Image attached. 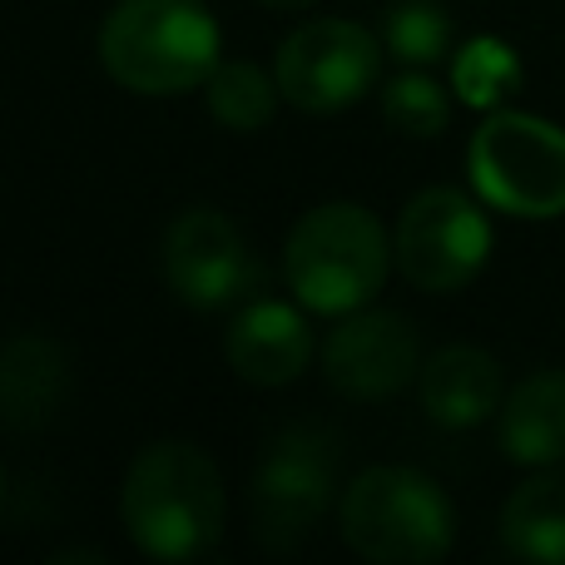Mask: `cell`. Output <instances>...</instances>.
I'll return each mask as SVG.
<instances>
[{"label":"cell","mask_w":565,"mask_h":565,"mask_svg":"<svg viewBox=\"0 0 565 565\" xmlns=\"http://www.w3.org/2000/svg\"><path fill=\"white\" fill-rule=\"evenodd\" d=\"M288 282L302 308L342 318V312L367 308L382 292L392 268V244L382 224L362 204H318L298 218L282 254Z\"/></svg>","instance_id":"obj_4"},{"label":"cell","mask_w":565,"mask_h":565,"mask_svg":"<svg viewBox=\"0 0 565 565\" xmlns=\"http://www.w3.org/2000/svg\"><path fill=\"white\" fill-rule=\"evenodd\" d=\"M258 6H268V10H308L312 0H258Z\"/></svg>","instance_id":"obj_20"},{"label":"cell","mask_w":565,"mask_h":565,"mask_svg":"<svg viewBox=\"0 0 565 565\" xmlns=\"http://www.w3.org/2000/svg\"><path fill=\"white\" fill-rule=\"evenodd\" d=\"M521 79H526V65H521V55L507 45V40H467V45L457 50V60H451V89H457L461 105L471 109H507V99L521 89Z\"/></svg>","instance_id":"obj_16"},{"label":"cell","mask_w":565,"mask_h":565,"mask_svg":"<svg viewBox=\"0 0 565 565\" xmlns=\"http://www.w3.org/2000/svg\"><path fill=\"white\" fill-rule=\"evenodd\" d=\"M342 541L377 565H431L457 541L447 491L417 467H367L338 507Z\"/></svg>","instance_id":"obj_3"},{"label":"cell","mask_w":565,"mask_h":565,"mask_svg":"<svg viewBox=\"0 0 565 565\" xmlns=\"http://www.w3.org/2000/svg\"><path fill=\"white\" fill-rule=\"evenodd\" d=\"M497 441L516 467H556L565 461V372H531L501 397Z\"/></svg>","instance_id":"obj_14"},{"label":"cell","mask_w":565,"mask_h":565,"mask_svg":"<svg viewBox=\"0 0 565 565\" xmlns=\"http://www.w3.org/2000/svg\"><path fill=\"white\" fill-rule=\"evenodd\" d=\"M322 372L342 397L377 402L402 392L422 372V342L402 312L358 308L342 312V322L322 342Z\"/></svg>","instance_id":"obj_9"},{"label":"cell","mask_w":565,"mask_h":565,"mask_svg":"<svg viewBox=\"0 0 565 565\" xmlns=\"http://www.w3.org/2000/svg\"><path fill=\"white\" fill-rule=\"evenodd\" d=\"M70 392V358L45 332H15L0 342V427L35 431Z\"/></svg>","instance_id":"obj_13"},{"label":"cell","mask_w":565,"mask_h":565,"mask_svg":"<svg viewBox=\"0 0 565 565\" xmlns=\"http://www.w3.org/2000/svg\"><path fill=\"white\" fill-rule=\"evenodd\" d=\"M228 367L258 387H282L312 362V328L288 302H248L224 338Z\"/></svg>","instance_id":"obj_11"},{"label":"cell","mask_w":565,"mask_h":565,"mask_svg":"<svg viewBox=\"0 0 565 565\" xmlns=\"http://www.w3.org/2000/svg\"><path fill=\"white\" fill-rule=\"evenodd\" d=\"M501 546L516 561L565 565V461L536 467L501 507Z\"/></svg>","instance_id":"obj_15"},{"label":"cell","mask_w":565,"mask_h":565,"mask_svg":"<svg viewBox=\"0 0 565 565\" xmlns=\"http://www.w3.org/2000/svg\"><path fill=\"white\" fill-rule=\"evenodd\" d=\"M0 501H6V467H0Z\"/></svg>","instance_id":"obj_21"},{"label":"cell","mask_w":565,"mask_h":565,"mask_svg":"<svg viewBox=\"0 0 565 565\" xmlns=\"http://www.w3.org/2000/svg\"><path fill=\"white\" fill-rule=\"evenodd\" d=\"M417 397L437 427L471 431L501 412V362L481 348H441L422 362Z\"/></svg>","instance_id":"obj_12"},{"label":"cell","mask_w":565,"mask_h":565,"mask_svg":"<svg viewBox=\"0 0 565 565\" xmlns=\"http://www.w3.org/2000/svg\"><path fill=\"white\" fill-rule=\"evenodd\" d=\"M477 199L511 218L565 214V129L521 109H491L467 145Z\"/></svg>","instance_id":"obj_5"},{"label":"cell","mask_w":565,"mask_h":565,"mask_svg":"<svg viewBox=\"0 0 565 565\" xmlns=\"http://www.w3.org/2000/svg\"><path fill=\"white\" fill-rule=\"evenodd\" d=\"M209 89V115L224 129H238V135H254L274 119L278 109V79L264 75L248 60H218L214 75L204 79Z\"/></svg>","instance_id":"obj_17"},{"label":"cell","mask_w":565,"mask_h":565,"mask_svg":"<svg viewBox=\"0 0 565 565\" xmlns=\"http://www.w3.org/2000/svg\"><path fill=\"white\" fill-rule=\"evenodd\" d=\"M382 115H387L392 129H402L412 139H437L451 119V99L437 79L407 70V75H397L382 89Z\"/></svg>","instance_id":"obj_19"},{"label":"cell","mask_w":565,"mask_h":565,"mask_svg":"<svg viewBox=\"0 0 565 565\" xmlns=\"http://www.w3.org/2000/svg\"><path fill=\"white\" fill-rule=\"evenodd\" d=\"M402 278L422 292H457L487 268L491 224L461 189H422L397 218L392 238Z\"/></svg>","instance_id":"obj_6"},{"label":"cell","mask_w":565,"mask_h":565,"mask_svg":"<svg viewBox=\"0 0 565 565\" xmlns=\"http://www.w3.org/2000/svg\"><path fill=\"white\" fill-rule=\"evenodd\" d=\"M382 70V45L358 20H308L278 50V95L308 115H338L358 105Z\"/></svg>","instance_id":"obj_7"},{"label":"cell","mask_w":565,"mask_h":565,"mask_svg":"<svg viewBox=\"0 0 565 565\" xmlns=\"http://www.w3.org/2000/svg\"><path fill=\"white\" fill-rule=\"evenodd\" d=\"M164 274L189 308H228L254 282V258L234 218L218 209H184L164 238Z\"/></svg>","instance_id":"obj_10"},{"label":"cell","mask_w":565,"mask_h":565,"mask_svg":"<svg viewBox=\"0 0 565 565\" xmlns=\"http://www.w3.org/2000/svg\"><path fill=\"white\" fill-rule=\"evenodd\" d=\"M382 45L392 50V60L412 70H427L437 60H447L451 50V15L437 0H397L382 20Z\"/></svg>","instance_id":"obj_18"},{"label":"cell","mask_w":565,"mask_h":565,"mask_svg":"<svg viewBox=\"0 0 565 565\" xmlns=\"http://www.w3.org/2000/svg\"><path fill=\"white\" fill-rule=\"evenodd\" d=\"M99 65L135 95H184L218 65V20L204 0H119L99 25Z\"/></svg>","instance_id":"obj_2"},{"label":"cell","mask_w":565,"mask_h":565,"mask_svg":"<svg viewBox=\"0 0 565 565\" xmlns=\"http://www.w3.org/2000/svg\"><path fill=\"white\" fill-rule=\"evenodd\" d=\"M119 516L145 556L194 561L224 536V477L194 441H154L129 467L125 491H119Z\"/></svg>","instance_id":"obj_1"},{"label":"cell","mask_w":565,"mask_h":565,"mask_svg":"<svg viewBox=\"0 0 565 565\" xmlns=\"http://www.w3.org/2000/svg\"><path fill=\"white\" fill-rule=\"evenodd\" d=\"M338 481V441L318 427H288L268 441L254 477V531L268 551H292L322 521Z\"/></svg>","instance_id":"obj_8"}]
</instances>
